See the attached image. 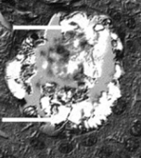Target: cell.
I'll use <instances>...</instances> for the list:
<instances>
[{"mask_svg":"<svg viewBox=\"0 0 141 158\" xmlns=\"http://www.w3.org/2000/svg\"><path fill=\"white\" fill-rule=\"evenodd\" d=\"M138 147H139V143L135 139H127L124 141V148L129 152H135L138 149Z\"/></svg>","mask_w":141,"mask_h":158,"instance_id":"1","label":"cell"},{"mask_svg":"<svg viewBox=\"0 0 141 158\" xmlns=\"http://www.w3.org/2000/svg\"><path fill=\"white\" fill-rule=\"evenodd\" d=\"M126 106H127V104H126L125 101H123V100H119V101H117V102L114 104L112 111H113L114 114L120 115V114H122L123 113H124V111H125V109H126Z\"/></svg>","mask_w":141,"mask_h":158,"instance_id":"2","label":"cell"},{"mask_svg":"<svg viewBox=\"0 0 141 158\" xmlns=\"http://www.w3.org/2000/svg\"><path fill=\"white\" fill-rule=\"evenodd\" d=\"M75 149V144L74 143H70V142H64L61 143L58 147V151L61 153L64 154H68L70 152H72Z\"/></svg>","mask_w":141,"mask_h":158,"instance_id":"3","label":"cell"},{"mask_svg":"<svg viewBox=\"0 0 141 158\" xmlns=\"http://www.w3.org/2000/svg\"><path fill=\"white\" fill-rule=\"evenodd\" d=\"M130 133L135 138L141 137V122L138 121V122L134 123L130 128Z\"/></svg>","mask_w":141,"mask_h":158,"instance_id":"4","label":"cell"},{"mask_svg":"<svg viewBox=\"0 0 141 158\" xmlns=\"http://www.w3.org/2000/svg\"><path fill=\"white\" fill-rule=\"evenodd\" d=\"M98 142V137L96 135H90L85 138L82 141V144L86 147H91Z\"/></svg>","mask_w":141,"mask_h":158,"instance_id":"5","label":"cell"},{"mask_svg":"<svg viewBox=\"0 0 141 158\" xmlns=\"http://www.w3.org/2000/svg\"><path fill=\"white\" fill-rule=\"evenodd\" d=\"M30 144L31 146L35 149V150H44L46 148V144L43 140L39 139H32L30 140Z\"/></svg>","mask_w":141,"mask_h":158,"instance_id":"6","label":"cell"},{"mask_svg":"<svg viewBox=\"0 0 141 158\" xmlns=\"http://www.w3.org/2000/svg\"><path fill=\"white\" fill-rule=\"evenodd\" d=\"M111 154V151L110 150V148L103 146L100 149H99L98 151V156L100 158H109Z\"/></svg>","mask_w":141,"mask_h":158,"instance_id":"7","label":"cell"},{"mask_svg":"<svg viewBox=\"0 0 141 158\" xmlns=\"http://www.w3.org/2000/svg\"><path fill=\"white\" fill-rule=\"evenodd\" d=\"M124 24L129 29H135L136 26V23H135V19L133 17H130V16L124 18Z\"/></svg>","mask_w":141,"mask_h":158,"instance_id":"8","label":"cell"},{"mask_svg":"<svg viewBox=\"0 0 141 158\" xmlns=\"http://www.w3.org/2000/svg\"><path fill=\"white\" fill-rule=\"evenodd\" d=\"M110 15H111V17L114 21H116V22L120 21V20L123 18L122 14H121L118 10H111L110 11Z\"/></svg>","mask_w":141,"mask_h":158,"instance_id":"9","label":"cell"},{"mask_svg":"<svg viewBox=\"0 0 141 158\" xmlns=\"http://www.w3.org/2000/svg\"><path fill=\"white\" fill-rule=\"evenodd\" d=\"M4 157H5V153L1 149H0V158H4Z\"/></svg>","mask_w":141,"mask_h":158,"instance_id":"10","label":"cell"},{"mask_svg":"<svg viewBox=\"0 0 141 158\" xmlns=\"http://www.w3.org/2000/svg\"><path fill=\"white\" fill-rule=\"evenodd\" d=\"M4 158H17V157H15V156L12 155V154H8V155H5Z\"/></svg>","mask_w":141,"mask_h":158,"instance_id":"11","label":"cell"},{"mask_svg":"<svg viewBox=\"0 0 141 158\" xmlns=\"http://www.w3.org/2000/svg\"><path fill=\"white\" fill-rule=\"evenodd\" d=\"M137 42H138L139 45H141V35L137 37Z\"/></svg>","mask_w":141,"mask_h":158,"instance_id":"12","label":"cell"}]
</instances>
